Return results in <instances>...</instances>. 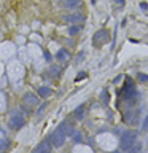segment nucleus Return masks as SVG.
I'll return each instance as SVG.
<instances>
[{
	"label": "nucleus",
	"mask_w": 148,
	"mask_h": 153,
	"mask_svg": "<svg viewBox=\"0 0 148 153\" xmlns=\"http://www.w3.org/2000/svg\"><path fill=\"white\" fill-rule=\"evenodd\" d=\"M137 140V134L134 131H124L123 136H121V150H131L134 144Z\"/></svg>",
	"instance_id": "f257e3e1"
},
{
	"label": "nucleus",
	"mask_w": 148,
	"mask_h": 153,
	"mask_svg": "<svg viewBox=\"0 0 148 153\" xmlns=\"http://www.w3.org/2000/svg\"><path fill=\"white\" fill-rule=\"evenodd\" d=\"M26 124V118L22 117L19 112H13L10 115V120H8V126L11 129H21Z\"/></svg>",
	"instance_id": "f03ea898"
},
{
	"label": "nucleus",
	"mask_w": 148,
	"mask_h": 153,
	"mask_svg": "<svg viewBox=\"0 0 148 153\" xmlns=\"http://www.w3.org/2000/svg\"><path fill=\"white\" fill-rule=\"evenodd\" d=\"M110 42V32L107 29H100L99 32H96V35H94L92 38V43L94 46H102L104 43Z\"/></svg>",
	"instance_id": "7ed1b4c3"
},
{
	"label": "nucleus",
	"mask_w": 148,
	"mask_h": 153,
	"mask_svg": "<svg viewBox=\"0 0 148 153\" xmlns=\"http://www.w3.org/2000/svg\"><path fill=\"white\" fill-rule=\"evenodd\" d=\"M137 91H135V86H134L131 81H127L126 85L123 86V91H121V96H123V99L126 101H132L134 97H135Z\"/></svg>",
	"instance_id": "20e7f679"
},
{
	"label": "nucleus",
	"mask_w": 148,
	"mask_h": 153,
	"mask_svg": "<svg viewBox=\"0 0 148 153\" xmlns=\"http://www.w3.org/2000/svg\"><path fill=\"white\" fill-rule=\"evenodd\" d=\"M51 144L54 145V147H62V145L65 144V134H64L62 131H59V129H56L51 134Z\"/></svg>",
	"instance_id": "39448f33"
},
{
	"label": "nucleus",
	"mask_w": 148,
	"mask_h": 153,
	"mask_svg": "<svg viewBox=\"0 0 148 153\" xmlns=\"http://www.w3.org/2000/svg\"><path fill=\"white\" fill-rule=\"evenodd\" d=\"M58 129H59V131H62L64 134H65V137H67V136H73V134H75V128H73L72 123H65V121H64V123L60 124Z\"/></svg>",
	"instance_id": "423d86ee"
},
{
	"label": "nucleus",
	"mask_w": 148,
	"mask_h": 153,
	"mask_svg": "<svg viewBox=\"0 0 148 153\" xmlns=\"http://www.w3.org/2000/svg\"><path fill=\"white\" fill-rule=\"evenodd\" d=\"M24 102L27 105H38V102H40V99L35 96L33 93H26L24 94Z\"/></svg>",
	"instance_id": "0eeeda50"
},
{
	"label": "nucleus",
	"mask_w": 148,
	"mask_h": 153,
	"mask_svg": "<svg viewBox=\"0 0 148 153\" xmlns=\"http://www.w3.org/2000/svg\"><path fill=\"white\" fill-rule=\"evenodd\" d=\"M33 153H51V144H49L48 140L42 142V144L35 148V152Z\"/></svg>",
	"instance_id": "6e6552de"
},
{
	"label": "nucleus",
	"mask_w": 148,
	"mask_h": 153,
	"mask_svg": "<svg viewBox=\"0 0 148 153\" xmlns=\"http://www.w3.org/2000/svg\"><path fill=\"white\" fill-rule=\"evenodd\" d=\"M65 21H67V22H70V24H75V22H81V21H85V16L80 15V13H75V15H69V16H65Z\"/></svg>",
	"instance_id": "1a4fd4ad"
},
{
	"label": "nucleus",
	"mask_w": 148,
	"mask_h": 153,
	"mask_svg": "<svg viewBox=\"0 0 148 153\" xmlns=\"http://www.w3.org/2000/svg\"><path fill=\"white\" fill-rule=\"evenodd\" d=\"M53 94V89L48 86H40L38 88V96L40 97H49Z\"/></svg>",
	"instance_id": "9d476101"
},
{
	"label": "nucleus",
	"mask_w": 148,
	"mask_h": 153,
	"mask_svg": "<svg viewBox=\"0 0 148 153\" xmlns=\"http://www.w3.org/2000/svg\"><path fill=\"white\" fill-rule=\"evenodd\" d=\"M56 57H58L60 62H64V61H67L70 57V54H69V51H65V50H59L58 54H56Z\"/></svg>",
	"instance_id": "9b49d317"
},
{
	"label": "nucleus",
	"mask_w": 148,
	"mask_h": 153,
	"mask_svg": "<svg viewBox=\"0 0 148 153\" xmlns=\"http://www.w3.org/2000/svg\"><path fill=\"white\" fill-rule=\"evenodd\" d=\"M78 3H80V0H65L64 5H65V8H75Z\"/></svg>",
	"instance_id": "f8f14e48"
},
{
	"label": "nucleus",
	"mask_w": 148,
	"mask_h": 153,
	"mask_svg": "<svg viewBox=\"0 0 148 153\" xmlns=\"http://www.w3.org/2000/svg\"><path fill=\"white\" fill-rule=\"evenodd\" d=\"M78 32H80V27H78V26H72V27L69 29V34H70V35H76Z\"/></svg>",
	"instance_id": "ddd939ff"
},
{
	"label": "nucleus",
	"mask_w": 148,
	"mask_h": 153,
	"mask_svg": "<svg viewBox=\"0 0 148 153\" xmlns=\"http://www.w3.org/2000/svg\"><path fill=\"white\" fill-rule=\"evenodd\" d=\"M5 148H8V140L6 139H0V152L5 150Z\"/></svg>",
	"instance_id": "4468645a"
},
{
	"label": "nucleus",
	"mask_w": 148,
	"mask_h": 153,
	"mask_svg": "<svg viewBox=\"0 0 148 153\" xmlns=\"http://www.w3.org/2000/svg\"><path fill=\"white\" fill-rule=\"evenodd\" d=\"M49 75H53V77H58L59 75V67H51V69H49Z\"/></svg>",
	"instance_id": "2eb2a0df"
},
{
	"label": "nucleus",
	"mask_w": 148,
	"mask_h": 153,
	"mask_svg": "<svg viewBox=\"0 0 148 153\" xmlns=\"http://www.w3.org/2000/svg\"><path fill=\"white\" fill-rule=\"evenodd\" d=\"M75 117L76 118H81L83 117V105H80V107L75 110Z\"/></svg>",
	"instance_id": "dca6fc26"
},
{
	"label": "nucleus",
	"mask_w": 148,
	"mask_h": 153,
	"mask_svg": "<svg viewBox=\"0 0 148 153\" xmlns=\"http://www.w3.org/2000/svg\"><path fill=\"white\" fill-rule=\"evenodd\" d=\"M73 140L75 142H81V134H80V132H75V134H73Z\"/></svg>",
	"instance_id": "f3484780"
},
{
	"label": "nucleus",
	"mask_w": 148,
	"mask_h": 153,
	"mask_svg": "<svg viewBox=\"0 0 148 153\" xmlns=\"http://www.w3.org/2000/svg\"><path fill=\"white\" fill-rule=\"evenodd\" d=\"M46 107H48V104H46V102H45V104H42V105H40V108H38V110H37V115H40V113H42V112L45 110Z\"/></svg>",
	"instance_id": "a211bd4d"
},
{
	"label": "nucleus",
	"mask_w": 148,
	"mask_h": 153,
	"mask_svg": "<svg viewBox=\"0 0 148 153\" xmlns=\"http://www.w3.org/2000/svg\"><path fill=\"white\" fill-rule=\"evenodd\" d=\"M142 129H143V131H147V129H148V115H147L145 121H143V124H142Z\"/></svg>",
	"instance_id": "6ab92c4d"
},
{
	"label": "nucleus",
	"mask_w": 148,
	"mask_h": 153,
	"mask_svg": "<svg viewBox=\"0 0 148 153\" xmlns=\"http://www.w3.org/2000/svg\"><path fill=\"white\" fill-rule=\"evenodd\" d=\"M139 80H140V81H148V77H147V75H142V73H140V75H139Z\"/></svg>",
	"instance_id": "aec40b11"
},
{
	"label": "nucleus",
	"mask_w": 148,
	"mask_h": 153,
	"mask_svg": "<svg viewBox=\"0 0 148 153\" xmlns=\"http://www.w3.org/2000/svg\"><path fill=\"white\" fill-rule=\"evenodd\" d=\"M81 61H83V53H80L78 57H76V62H81Z\"/></svg>",
	"instance_id": "412c9836"
},
{
	"label": "nucleus",
	"mask_w": 148,
	"mask_h": 153,
	"mask_svg": "<svg viewBox=\"0 0 148 153\" xmlns=\"http://www.w3.org/2000/svg\"><path fill=\"white\" fill-rule=\"evenodd\" d=\"M59 2H62V3H64V2H65V0H59Z\"/></svg>",
	"instance_id": "4be33fe9"
},
{
	"label": "nucleus",
	"mask_w": 148,
	"mask_h": 153,
	"mask_svg": "<svg viewBox=\"0 0 148 153\" xmlns=\"http://www.w3.org/2000/svg\"><path fill=\"white\" fill-rule=\"evenodd\" d=\"M0 153H2V152H0Z\"/></svg>",
	"instance_id": "5701e85b"
}]
</instances>
